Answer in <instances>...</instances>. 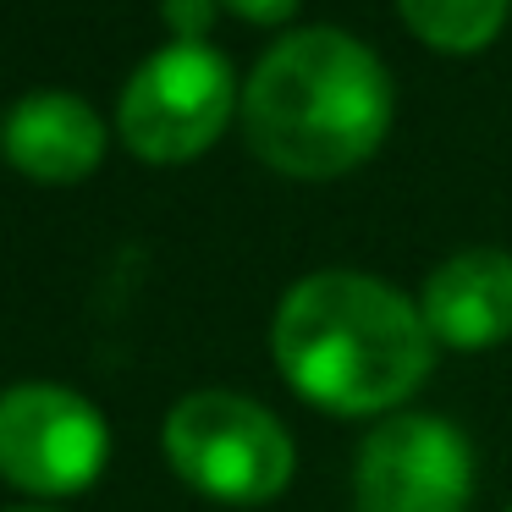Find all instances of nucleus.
<instances>
[{
  "mask_svg": "<svg viewBox=\"0 0 512 512\" xmlns=\"http://www.w3.org/2000/svg\"><path fill=\"white\" fill-rule=\"evenodd\" d=\"M232 111H237V83L221 50L171 39L166 50H155L133 72V83L122 89L116 122H122V138L138 160L188 166L226 133Z\"/></svg>",
  "mask_w": 512,
  "mask_h": 512,
  "instance_id": "nucleus-4",
  "label": "nucleus"
},
{
  "mask_svg": "<svg viewBox=\"0 0 512 512\" xmlns=\"http://www.w3.org/2000/svg\"><path fill=\"white\" fill-rule=\"evenodd\" d=\"M166 457L182 485L232 507H259L292 479V435L270 408L237 391L182 397L166 413Z\"/></svg>",
  "mask_w": 512,
  "mask_h": 512,
  "instance_id": "nucleus-3",
  "label": "nucleus"
},
{
  "mask_svg": "<svg viewBox=\"0 0 512 512\" xmlns=\"http://www.w3.org/2000/svg\"><path fill=\"white\" fill-rule=\"evenodd\" d=\"M270 353L298 397L325 413H386L408 402L435 369V336L424 309L391 281L358 270L303 276L281 298Z\"/></svg>",
  "mask_w": 512,
  "mask_h": 512,
  "instance_id": "nucleus-1",
  "label": "nucleus"
},
{
  "mask_svg": "<svg viewBox=\"0 0 512 512\" xmlns=\"http://www.w3.org/2000/svg\"><path fill=\"white\" fill-rule=\"evenodd\" d=\"M424 325L457 353H485L512 336V254L507 248H463L424 281Z\"/></svg>",
  "mask_w": 512,
  "mask_h": 512,
  "instance_id": "nucleus-7",
  "label": "nucleus"
},
{
  "mask_svg": "<svg viewBox=\"0 0 512 512\" xmlns=\"http://www.w3.org/2000/svg\"><path fill=\"white\" fill-rule=\"evenodd\" d=\"M221 6H232L237 17H248V23H259V28H276L298 12L303 0H221Z\"/></svg>",
  "mask_w": 512,
  "mask_h": 512,
  "instance_id": "nucleus-11",
  "label": "nucleus"
},
{
  "mask_svg": "<svg viewBox=\"0 0 512 512\" xmlns=\"http://www.w3.org/2000/svg\"><path fill=\"white\" fill-rule=\"evenodd\" d=\"M512 0H397L402 23L435 50H452V56H468V50H485L490 39L501 34Z\"/></svg>",
  "mask_w": 512,
  "mask_h": 512,
  "instance_id": "nucleus-9",
  "label": "nucleus"
},
{
  "mask_svg": "<svg viewBox=\"0 0 512 512\" xmlns=\"http://www.w3.org/2000/svg\"><path fill=\"white\" fill-rule=\"evenodd\" d=\"M0 149L34 182H83L105 160V122L78 94H28L0 127Z\"/></svg>",
  "mask_w": 512,
  "mask_h": 512,
  "instance_id": "nucleus-8",
  "label": "nucleus"
},
{
  "mask_svg": "<svg viewBox=\"0 0 512 512\" xmlns=\"http://www.w3.org/2000/svg\"><path fill=\"white\" fill-rule=\"evenodd\" d=\"M111 435L89 397L28 380L0 397V479L28 496H78L100 479Z\"/></svg>",
  "mask_w": 512,
  "mask_h": 512,
  "instance_id": "nucleus-5",
  "label": "nucleus"
},
{
  "mask_svg": "<svg viewBox=\"0 0 512 512\" xmlns=\"http://www.w3.org/2000/svg\"><path fill=\"white\" fill-rule=\"evenodd\" d=\"M391 127V78L342 28L287 34L243 89L248 149L281 177L325 182L364 166Z\"/></svg>",
  "mask_w": 512,
  "mask_h": 512,
  "instance_id": "nucleus-2",
  "label": "nucleus"
},
{
  "mask_svg": "<svg viewBox=\"0 0 512 512\" xmlns=\"http://www.w3.org/2000/svg\"><path fill=\"white\" fill-rule=\"evenodd\" d=\"M215 12H221V0H160V17L182 45H204V34L215 28Z\"/></svg>",
  "mask_w": 512,
  "mask_h": 512,
  "instance_id": "nucleus-10",
  "label": "nucleus"
},
{
  "mask_svg": "<svg viewBox=\"0 0 512 512\" xmlns=\"http://www.w3.org/2000/svg\"><path fill=\"white\" fill-rule=\"evenodd\" d=\"M474 446L435 413H391L369 430L353 468L358 512H468Z\"/></svg>",
  "mask_w": 512,
  "mask_h": 512,
  "instance_id": "nucleus-6",
  "label": "nucleus"
},
{
  "mask_svg": "<svg viewBox=\"0 0 512 512\" xmlns=\"http://www.w3.org/2000/svg\"><path fill=\"white\" fill-rule=\"evenodd\" d=\"M12 512H50V507H12Z\"/></svg>",
  "mask_w": 512,
  "mask_h": 512,
  "instance_id": "nucleus-12",
  "label": "nucleus"
}]
</instances>
